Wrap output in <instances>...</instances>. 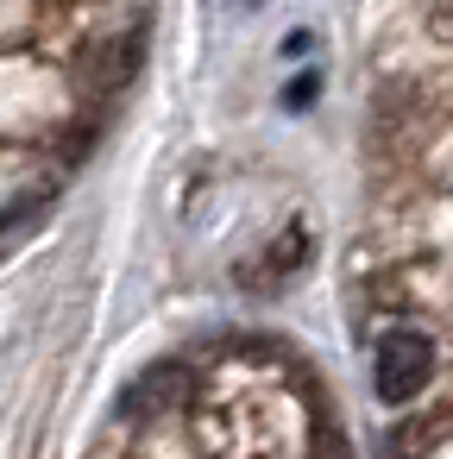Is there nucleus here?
<instances>
[{"label":"nucleus","mask_w":453,"mask_h":459,"mask_svg":"<svg viewBox=\"0 0 453 459\" xmlns=\"http://www.w3.org/2000/svg\"><path fill=\"white\" fill-rule=\"evenodd\" d=\"M434 377V340L428 333H415V327H390L384 340H378V396L384 403H409V396H422V384Z\"/></svg>","instance_id":"nucleus-1"},{"label":"nucleus","mask_w":453,"mask_h":459,"mask_svg":"<svg viewBox=\"0 0 453 459\" xmlns=\"http://www.w3.org/2000/svg\"><path fill=\"white\" fill-rule=\"evenodd\" d=\"M315 459H346V446H340V434H334V428H321V434H315Z\"/></svg>","instance_id":"nucleus-2"}]
</instances>
